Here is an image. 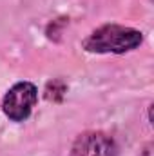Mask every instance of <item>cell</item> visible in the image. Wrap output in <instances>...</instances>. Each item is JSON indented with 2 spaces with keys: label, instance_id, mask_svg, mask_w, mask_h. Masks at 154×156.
I'll return each mask as SVG.
<instances>
[{
  "label": "cell",
  "instance_id": "1",
  "mask_svg": "<svg viewBox=\"0 0 154 156\" xmlns=\"http://www.w3.org/2000/svg\"><path fill=\"white\" fill-rule=\"evenodd\" d=\"M142 33L132 29V27H125V26H116V24H109V26H102L96 31H93L85 42L83 47L91 53H127L136 49L142 44Z\"/></svg>",
  "mask_w": 154,
  "mask_h": 156
},
{
  "label": "cell",
  "instance_id": "2",
  "mask_svg": "<svg viewBox=\"0 0 154 156\" xmlns=\"http://www.w3.org/2000/svg\"><path fill=\"white\" fill-rule=\"evenodd\" d=\"M38 91L31 82H20L15 83L2 100V111L4 115L13 122H24L27 120L33 107L37 105Z\"/></svg>",
  "mask_w": 154,
  "mask_h": 156
},
{
  "label": "cell",
  "instance_id": "3",
  "mask_svg": "<svg viewBox=\"0 0 154 156\" xmlns=\"http://www.w3.org/2000/svg\"><path fill=\"white\" fill-rule=\"evenodd\" d=\"M118 147L105 133H83L73 144L71 156H116Z\"/></svg>",
  "mask_w": 154,
  "mask_h": 156
}]
</instances>
